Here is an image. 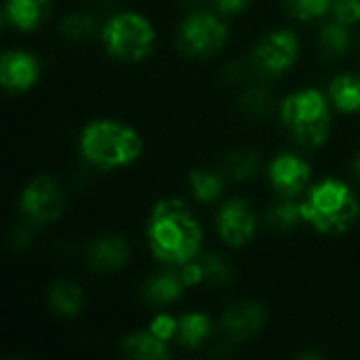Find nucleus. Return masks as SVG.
<instances>
[{"label":"nucleus","mask_w":360,"mask_h":360,"mask_svg":"<svg viewBox=\"0 0 360 360\" xmlns=\"http://www.w3.org/2000/svg\"><path fill=\"white\" fill-rule=\"evenodd\" d=\"M59 30L65 38L74 42H82L95 34V19L86 13H72L61 21Z\"/></svg>","instance_id":"nucleus-24"},{"label":"nucleus","mask_w":360,"mask_h":360,"mask_svg":"<svg viewBox=\"0 0 360 360\" xmlns=\"http://www.w3.org/2000/svg\"><path fill=\"white\" fill-rule=\"evenodd\" d=\"M331 15L335 21L346 25H356L360 21V0H333Z\"/></svg>","instance_id":"nucleus-27"},{"label":"nucleus","mask_w":360,"mask_h":360,"mask_svg":"<svg viewBox=\"0 0 360 360\" xmlns=\"http://www.w3.org/2000/svg\"><path fill=\"white\" fill-rule=\"evenodd\" d=\"M200 264H202V270H205V281L207 283H213V285H230L234 281L232 276V270L230 266L224 262V257H217V255H205L200 257Z\"/></svg>","instance_id":"nucleus-26"},{"label":"nucleus","mask_w":360,"mask_h":360,"mask_svg":"<svg viewBox=\"0 0 360 360\" xmlns=\"http://www.w3.org/2000/svg\"><path fill=\"white\" fill-rule=\"evenodd\" d=\"M268 226L276 232H291L295 230L302 221H304V213H302V202H295L293 198H285L278 205H274L268 215Z\"/></svg>","instance_id":"nucleus-22"},{"label":"nucleus","mask_w":360,"mask_h":360,"mask_svg":"<svg viewBox=\"0 0 360 360\" xmlns=\"http://www.w3.org/2000/svg\"><path fill=\"white\" fill-rule=\"evenodd\" d=\"M46 300H49L51 310L55 314H59V316H65V319L78 316L82 312V308H84L82 289L76 283L65 281V278H59L49 287Z\"/></svg>","instance_id":"nucleus-16"},{"label":"nucleus","mask_w":360,"mask_h":360,"mask_svg":"<svg viewBox=\"0 0 360 360\" xmlns=\"http://www.w3.org/2000/svg\"><path fill=\"white\" fill-rule=\"evenodd\" d=\"M19 205L32 224H53L63 213V192L53 177L38 175L23 188Z\"/></svg>","instance_id":"nucleus-7"},{"label":"nucleus","mask_w":360,"mask_h":360,"mask_svg":"<svg viewBox=\"0 0 360 360\" xmlns=\"http://www.w3.org/2000/svg\"><path fill=\"white\" fill-rule=\"evenodd\" d=\"M188 181H190V188H192V194L198 202H215L221 198L224 194V179L221 175L213 173V171H192L188 175Z\"/></svg>","instance_id":"nucleus-21"},{"label":"nucleus","mask_w":360,"mask_h":360,"mask_svg":"<svg viewBox=\"0 0 360 360\" xmlns=\"http://www.w3.org/2000/svg\"><path fill=\"white\" fill-rule=\"evenodd\" d=\"M300 55V38L293 30H274L259 38L253 49L255 65L270 74L281 76L283 72L291 70Z\"/></svg>","instance_id":"nucleus-8"},{"label":"nucleus","mask_w":360,"mask_h":360,"mask_svg":"<svg viewBox=\"0 0 360 360\" xmlns=\"http://www.w3.org/2000/svg\"><path fill=\"white\" fill-rule=\"evenodd\" d=\"M120 352L133 360H162L169 359V346L165 340L148 331H135L120 342Z\"/></svg>","instance_id":"nucleus-15"},{"label":"nucleus","mask_w":360,"mask_h":360,"mask_svg":"<svg viewBox=\"0 0 360 360\" xmlns=\"http://www.w3.org/2000/svg\"><path fill=\"white\" fill-rule=\"evenodd\" d=\"M329 101L340 114L360 112V74L346 72L331 80L329 84Z\"/></svg>","instance_id":"nucleus-17"},{"label":"nucleus","mask_w":360,"mask_h":360,"mask_svg":"<svg viewBox=\"0 0 360 360\" xmlns=\"http://www.w3.org/2000/svg\"><path fill=\"white\" fill-rule=\"evenodd\" d=\"M331 4L333 0H285V6L291 13V17L300 21L321 19L325 13L331 11Z\"/></svg>","instance_id":"nucleus-25"},{"label":"nucleus","mask_w":360,"mask_h":360,"mask_svg":"<svg viewBox=\"0 0 360 360\" xmlns=\"http://www.w3.org/2000/svg\"><path fill=\"white\" fill-rule=\"evenodd\" d=\"M350 25L342 23V21H331L325 23L321 34H319V49L325 57L333 59V57H342L344 53H348L350 44H352V36H350Z\"/></svg>","instance_id":"nucleus-20"},{"label":"nucleus","mask_w":360,"mask_h":360,"mask_svg":"<svg viewBox=\"0 0 360 360\" xmlns=\"http://www.w3.org/2000/svg\"><path fill=\"white\" fill-rule=\"evenodd\" d=\"M150 331H152L154 335H158L160 340L169 342V340L175 338V333H177V319H173V316L167 314V312H160V314H156V316L152 319Z\"/></svg>","instance_id":"nucleus-28"},{"label":"nucleus","mask_w":360,"mask_h":360,"mask_svg":"<svg viewBox=\"0 0 360 360\" xmlns=\"http://www.w3.org/2000/svg\"><path fill=\"white\" fill-rule=\"evenodd\" d=\"M268 314L255 302H238L230 306L221 316V327L232 342H243L262 331Z\"/></svg>","instance_id":"nucleus-12"},{"label":"nucleus","mask_w":360,"mask_h":360,"mask_svg":"<svg viewBox=\"0 0 360 360\" xmlns=\"http://www.w3.org/2000/svg\"><path fill=\"white\" fill-rule=\"evenodd\" d=\"M310 165L302 156L291 152L278 154L268 169L272 188L285 198H295L300 192H304L310 184Z\"/></svg>","instance_id":"nucleus-10"},{"label":"nucleus","mask_w":360,"mask_h":360,"mask_svg":"<svg viewBox=\"0 0 360 360\" xmlns=\"http://www.w3.org/2000/svg\"><path fill=\"white\" fill-rule=\"evenodd\" d=\"M329 99L319 89H302L281 103V124L287 135L304 148H319L331 133Z\"/></svg>","instance_id":"nucleus-4"},{"label":"nucleus","mask_w":360,"mask_h":360,"mask_svg":"<svg viewBox=\"0 0 360 360\" xmlns=\"http://www.w3.org/2000/svg\"><path fill=\"white\" fill-rule=\"evenodd\" d=\"M101 42L105 51L124 63H137L150 57L156 44L154 25L135 11L112 15L101 27Z\"/></svg>","instance_id":"nucleus-5"},{"label":"nucleus","mask_w":360,"mask_h":360,"mask_svg":"<svg viewBox=\"0 0 360 360\" xmlns=\"http://www.w3.org/2000/svg\"><path fill=\"white\" fill-rule=\"evenodd\" d=\"M184 287L186 285H184L179 272L177 274L175 272H162V274H156V276L146 281V285L141 287V297L154 306H169L181 297Z\"/></svg>","instance_id":"nucleus-18"},{"label":"nucleus","mask_w":360,"mask_h":360,"mask_svg":"<svg viewBox=\"0 0 360 360\" xmlns=\"http://www.w3.org/2000/svg\"><path fill=\"white\" fill-rule=\"evenodd\" d=\"M352 169H354V173H356V177L360 179V154L354 158V162H352Z\"/></svg>","instance_id":"nucleus-32"},{"label":"nucleus","mask_w":360,"mask_h":360,"mask_svg":"<svg viewBox=\"0 0 360 360\" xmlns=\"http://www.w3.org/2000/svg\"><path fill=\"white\" fill-rule=\"evenodd\" d=\"M78 148L89 165L112 171L133 165L143 152V141L133 127L114 118H97L82 129Z\"/></svg>","instance_id":"nucleus-2"},{"label":"nucleus","mask_w":360,"mask_h":360,"mask_svg":"<svg viewBox=\"0 0 360 360\" xmlns=\"http://www.w3.org/2000/svg\"><path fill=\"white\" fill-rule=\"evenodd\" d=\"M257 230V219L251 205L243 198L228 200L217 215V232L228 247H245Z\"/></svg>","instance_id":"nucleus-9"},{"label":"nucleus","mask_w":360,"mask_h":360,"mask_svg":"<svg viewBox=\"0 0 360 360\" xmlns=\"http://www.w3.org/2000/svg\"><path fill=\"white\" fill-rule=\"evenodd\" d=\"M179 276L186 287H198L200 283H205V270H202L200 259H192V262L179 266Z\"/></svg>","instance_id":"nucleus-29"},{"label":"nucleus","mask_w":360,"mask_h":360,"mask_svg":"<svg viewBox=\"0 0 360 360\" xmlns=\"http://www.w3.org/2000/svg\"><path fill=\"white\" fill-rule=\"evenodd\" d=\"M51 11L49 0H6L4 19L19 32H34Z\"/></svg>","instance_id":"nucleus-14"},{"label":"nucleus","mask_w":360,"mask_h":360,"mask_svg":"<svg viewBox=\"0 0 360 360\" xmlns=\"http://www.w3.org/2000/svg\"><path fill=\"white\" fill-rule=\"evenodd\" d=\"M228 42V25L213 13L194 11L177 30V49L192 59H209Z\"/></svg>","instance_id":"nucleus-6"},{"label":"nucleus","mask_w":360,"mask_h":360,"mask_svg":"<svg viewBox=\"0 0 360 360\" xmlns=\"http://www.w3.org/2000/svg\"><path fill=\"white\" fill-rule=\"evenodd\" d=\"M148 245L162 264L184 266L198 257L202 228L181 200L162 198L154 205L148 219Z\"/></svg>","instance_id":"nucleus-1"},{"label":"nucleus","mask_w":360,"mask_h":360,"mask_svg":"<svg viewBox=\"0 0 360 360\" xmlns=\"http://www.w3.org/2000/svg\"><path fill=\"white\" fill-rule=\"evenodd\" d=\"M213 333V323L202 312H190L177 319V333L175 340L190 350L200 348Z\"/></svg>","instance_id":"nucleus-19"},{"label":"nucleus","mask_w":360,"mask_h":360,"mask_svg":"<svg viewBox=\"0 0 360 360\" xmlns=\"http://www.w3.org/2000/svg\"><path fill=\"white\" fill-rule=\"evenodd\" d=\"M257 171H259V158L253 152L238 150L226 158V173L236 181H247L253 175H257Z\"/></svg>","instance_id":"nucleus-23"},{"label":"nucleus","mask_w":360,"mask_h":360,"mask_svg":"<svg viewBox=\"0 0 360 360\" xmlns=\"http://www.w3.org/2000/svg\"><path fill=\"white\" fill-rule=\"evenodd\" d=\"M40 74L38 59L21 49L6 51L0 59V84L8 93H25L30 91Z\"/></svg>","instance_id":"nucleus-11"},{"label":"nucleus","mask_w":360,"mask_h":360,"mask_svg":"<svg viewBox=\"0 0 360 360\" xmlns=\"http://www.w3.org/2000/svg\"><path fill=\"white\" fill-rule=\"evenodd\" d=\"M131 255V247L127 238L118 234H105L93 240L89 247V264L97 272H114L120 270Z\"/></svg>","instance_id":"nucleus-13"},{"label":"nucleus","mask_w":360,"mask_h":360,"mask_svg":"<svg viewBox=\"0 0 360 360\" xmlns=\"http://www.w3.org/2000/svg\"><path fill=\"white\" fill-rule=\"evenodd\" d=\"M304 221L316 232L335 236L348 232L360 215V202L352 188L335 177H325L312 186L302 202Z\"/></svg>","instance_id":"nucleus-3"},{"label":"nucleus","mask_w":360,"mask_h":360,"mask_svg":"<svg viewBox=\"0 0 360 360\" xmlns=\"http://www.w3.org/2000/svg\"><path fill=\"white\" fill-rule=\"evenodd\" d=\"M268 103H270V99H268V95H266L264 89H251V91L243 97V105H245L249 112H253V114L266 112Z\"/></svg>","instance_id":"nucleus-30"},{"label":"nucleus","mask_w":360,"mask_h":360,"mask_svg":"<svg viewBox=\"0 0 360 360\" xmlns=\"http://www.w3.org/2000/svg\"><path fill=\"white\" fill-rule=\"evenodd\" d=\"M249 2L251 0H213L215 8L221 15H238V13H243L249 6Z\"/></svg>","instance_id":"nucleus-31"}]
</instances>
